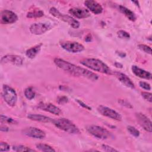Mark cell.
<instances>
[{"label":"cell","instance_id":"obj_1","mask_svg":"<svg viewBox=\"0 0 152 152\" xmlns=\"http://www.w3.org/2000/svg\"><path fill=\"white\" fill-rule=\"evenodd\" d=\"M53 62L59 69L74 77H83L91 81H96L99 79V75L96 73L60 58H55Z\"/></svg>","mask_w":152,"mask_h":152},{"label":"cell","instance_id":"obj_2","mask_svg":"<svg viewBox=\"0 0 152 152\" xmlns=\"http://www.w3.org/2000/svg\"><path fill=\"white\" fill-rule=\"evenodd\" d=\"M80 64L90 70L107 75H112L113 71L102 61L96 58H85L80 61Z\"/></svg>","mask_w":152,"mask_h":152},{"label":"cell","instance_id":"obj_3","mask_svg":"<svg viewBox=\"0 0 152 152\" xmlns=\"http://www.w3.org/2000/svg\"><path fill=\"white\" fill-rule=\"evenodd\" d=\"M57 128L70 134H78L80 130L78 126L68 119L61 118L53 119L52 122Z\"/></svg>","mask_w":152,"mask_h":152},{"label":"cell","instance_id":"obj_4","mask_svg":"<svg viewBox=\"0 0 152 152\" xmlns=\"http://www.w3.org/2000/svg\"><path fill=\"white\" fill-rule=\"evenodd\" d=\"M49 11L52 16L65 23H66L68 25L74 28H78L80 26V23L77 20L74 18L71 15L61 13L55 7H51Z\"/></svg>","mask_w":152,"mask_h":152},{"label":"cell","instance_id":"obj_5","mask_svg":"<svg viewBox=\"0 0 152 152\" xmlns=\"http://www.w3.org/2000/svg\"><path fill=\"white\" fill-rule=\"evenodd\" d=\"M2 96L5 102L11 107L15 106L17 102V94L16 91L11 87L4 84L2 86Z\"/></svg>","mask_w":152,"mask_h":152},{"label":"cell","instance_id":"obj_6","mask_svg":"<svg viewBox=\"0 0 152 152\" xmlns=\"http://www.w3.org/2000/svg\"><path fill=\"white\" fill-rule=\"evenodd\" d=\"M86 130L90 135L99 140H106L112 136L111 133L107 129L99 125H88L86 127Z\"/></svg>","mask_w":152,"mask_h":152},{"label":"cell","instance_id":"obj_7","mask_svg":"<svg viewBox=\"0 0 152 152\" xmlns=\"http://www.w3.org/2000/svg\"><path fill=\"white\" fill-rule=\"evenodd\" d=\"M59 45L61 47L65 50L72 53H77L83 52L84 50V46L78 42L65 40L60 42Z\"/></svg>","mask_w":152,"mask_h":152},{"label":"cell","instance_id":"obj_8","mask_svg":"<svg viewBox=\"0 0 152 152\" xmlns=\"http://www.w3.org/2000/svg\"><path fill=\"white\" fill-rule=\"evenodd\" d=\"M97 110L98 112L102 116L107 117L111 119L117 121H121L122 119V117L119 113L109 107L104 105H99L97 107Z\"/></svg>","mask_w":152,"mask_h":152},{"label":"cell","instance_id":"obj_9","mask_svg":"<svg viewBox=\"0 0 152 152\" xmlns=\"http://www.w3.org/2000/svg\"><path fill=\"white\" fill-rule=\"evenodd\" d=\"M21 132L23 134L25 135L26 136L34 139L42 140L44 139L46 136V133L44 131L33 126L26 127L23 129Z\"/></svg>","mask_w":152,"mask_h":152},{"label":"cell","instance_id":"obj_10","mask_svg":"<svg viewBox=\"0 0 152 152\" xmlns=\"http://www.w3.org/2000/svg\"><path fill=\"white\" fill-rule=\"evenodd\" d=\"M52 26L47 23H35L32 24L30 27L29 30L30 33L34 35H41L52 28Z\"/></svg>","mask_w":152,"mask_h":152},{"label":"cell","instance_id":"obj_11","mask_svg":"<svg viewBox=\"0 0 152 152\" xmlns=\"http://www.w3.org/2000/svg\"><path fill=\"white\" fill-rule=\"evenodd\" d=\"M135 118L138 124L147 132H152L151 121L150 119L147 117L145 115L141 112H137L135 113Z\"/></svg>","mask_w":152,"mask_h":152},{"label":"cell","instance_id":"obj_12","mask_svg":"<svg viewBox=\"0 0 152 152\" xmlns=\"http://www.w3.org/2000/svg\"><path fill=\"white\" fill-rule=\"evenodd\" d=\"M24 59L22 56L18 55L8 54L2 56L1 59V64H10L16 66H21L23 65Z\"/></svg>","mask_w":152,"mask_h":152},{"label":"cell","instance_id":"obj_13","mask_svg":"<svg viewBox=\"0 0 152 152\" xmlns=\"http://www.w3.org/2000/svg\"><path fill=\"white\" fill-rule=\"evenodd\" d=\"M18 19V15L13 11L5 10L1 11V21L4 24H10L15 23Z\"/></svg>","mask_w":152,"mask_h":152},{"label":"cell","instance_id":"obj_14","mask_svg":"<svg viewBox=\"0 0 152 152\" xmlns=\"http://www.w3.org/2000/svg\"><path fill=\"white\" fill-rule=\"evenodd\" d=\"M112 75H113L125 87L131 89L135 88L134 83L131 80V79L125 74L120 71H114L112 72Z\"/></svg>","mask_w":152,"mask_h":152},{"label":"cell","instance_id":"obj_15","mask_svg":"<svg viewBox=\"0 0 152 152\" xmlns=\"http://www.w3.org/2000/svg\"><path fill=\"white\" fill-rule=\"evenodd\" d=\"M37 107L42 110H44L55 115H59L62 112L59 107L50 103L40 102L37 104Z\"/></svg>","mask_w":152,"mask_h":152},{"label":"cell","instance_id":"obj_16","mask_svg":"<svg viewBox=\"0 0 152 152\" xmlns=\"http://www.w3.org/2000/svg\"><path fill=\"white\" fill-rule=\"evenodd\" d=\"M68 12L69 13V14L71 15L72 17H74L79 19L86 18L91 15L88 10L83 8H71L68 10Z\"/></svg>","mask_w":152,"mask_h":152},{"label":"cell","instance_id":"obj_17","mask_svg":"<svg viewBox=\"0 0 152 152\" xmlns=\"http://www.w3.org/2000/svg\"><path fill=\"white\" fill-rule=\"evenodd\" d=\"M85 6L92 13L96 15L102 13L103 8L100 4L94 0H87L84 2Z\"/></svg>","mask_w":152,"mask_h":152},{"label":"cell","instance_id":"obj_18","mask_svg":"<svg viewBox=\"0 0 152 152\" xmlns=\"http://www.w3.org/2000/svg\"><path fill=\"white\" fill-rule=\"evenodd\" d=\"M131 70H132V73L135 76H137L139 78L147 80H151L152 75H151V72H150L144 69H142L137 65H132L131 66Z\"/></svg>","mask_w":152,"mask_h":152},{"label":"cell","instance_id":"obj_19","mask_svg":"<svg viewBox=\"0 0 152 152\" xmlns=\"http://www.w3.org/2000/svg\"><path fill=\"white\" fill-rule=\"evenodd\" d=\"M27 117L30 120L43 123H52L53 121V118L40 114L29 113L27 115Z\"/></svg>","mask_w":152,"mask_h":152},{"label":"cell","instance_id":"obj_20","mask_svg":"<svg viewBox=\"0 0 152 152\" xmlns=\"http://www.w3.org/2000/svg\"><path fill=\"white\" fill-rule=\"evenodd\" d=\"M42 45H43V44L40 43H39V44L28 49L26 51V56L29 59L34 58L40 52Z\"/></svg>","mask_w":152,"mask_h":152},{"label":"cell","instance_id":"obj_21","mask_svg":"<svg viewBox=\"0 0 152 152\" xmlns=\"http://www.w3.org/2000/svg\"><path fill=\"white\" fill-rule=\"evenodd\" d=\"M118 9L119 11L122 14H123L129 20L131 21H135L137 20V16L132 11L126 8V7L121 5H119Z\"/></svg>","mask_w":152,"mask_h":152},{"label":"cell","instance_id":"obj_22","mask_svg":"<svg viewBox=\"0 0 152 152\" xmlns=\"http://www.w3.org/2000/svg\"><path fill=\"white\" fill-rule=\"evenodd\" d=\"M44 15V12L40 10V9H34L30 11H28L26 17L28 18H40Z\"/></svg>","mask_w":152,"mask_h":152},{"label":"cell","instance_id":"obj_23","mask_svg":"<svg viewBox=\"0 0 152 152\" xmlns=\"http://www.w3.org/2000/svg\"><path fill=\"white\" fill-rule=\"evenodd\" d=\"M36 147L39 151H45V152H55L56 150L50 145L44 144V143H39L36 144Z\"/></svg>","mask_w":152,"mask_h":152},{"label":"cell","instance_id":"obj_24","mask_svg":"<svg viewBox=\"0 0 152 152\" xmlns=\"http://www.w3.org/2000/svg\"><path fill=\"white\" fill-rule=\"evenodd\" d=\"M12 150L15 151H35L36 150L24 145H15L12 146Z\"/></svg>","mask_w":152,"mask_h":152},{"label":"cell","instance_id":"obj_25","mask_svg":"<svg viewBox=\"0 0 152 152\" xmlns=\"http://www.w3.org/2000/svg\"><path fill=\"white\" fill-rule=\"evenodd\" d=\"M24 94L26 98L29 100L33 99L36 95L35 91H34L33 88L31 87H27L24 91Z\"/></svg>","mask_w":152,"mask_h":152},{"label":"cell","instance_id":"obj_26","mask_svg":"<svg viewBox=\"0 0 152 152\" xmlns=\"http://www.w3.org/2000/svg\"><path fill=\"white\" fill-rule=\"evenodd\" d=\"M1 122L8 124H17L18 123L15 119L4 115H1Z\"/></svg>","mask_w":152,"mask_h":152},{"label":"cell","instance_id":"obj_27","mask_svg":"<svg viewBox=\"0 0 152 152\" xmlns=\"http://www.w3.org/2000/svg\"><path fill=\"white\" fill-rule=\"evenodd\" d=\"M126 129L131 135H132L135 138H138L140 135V131L133 126H131V125L127 126Z\"/></svg>","mask_w":152,"mask_h":152},{"label":"cell","instance_id":"obj_28","mask_svg":"<svg viewBox=\"0 0 152 152\" xmlns=\"http://www.w3.org/2000/svg\"><path fill=\"white\" fill-rule=\"evenodd\" d=\"M116 34H117L118 37L121 39L128 40V39H129L131 37L129 33L125 30H120L118 31Z\"/></svg>","mask_w":152,"mask_h":152},{"label":"cell","instance_id":"obj_29","mask_svg":"<svg viewBox=\"0 0 152 152\" xmlns=\"http://www.w3.org/2000/svg\"><path fill=\"white\" fill-rule=\"evenodd\" d=\"M137 47L142 52L149 55L151 54V48L150 46L144 44H139L138 45Z\"/></svg>","mask_w":152,"mask_h":152},{"label":"cell","instance_id":"obj_30","mask_svg":"<svg viewBox=\"0 0 152 152\" xmlns=\"http://www.w3.org/2000/svg\"><path fill=\"white\" fill-rule=\"evenodd\" d=\"M118 103L125 107H126L128 109H132L133 108V106L132 105V104L127 100L124 99H119L118 100Z\"/></svg>","mask_w":152,"mask_h":152},{"label":"cell","instance_id":"obj_31","mask_svg":"<svg viewBox=\"0 0 152 152\" xmlns=\"http://www.w3.org/2000/svg\"><path fill=\"white\" fill-rule=\"evenodd\" d=\"M141 96L147 102L151 103L152 102V98H151V93L147 92V91H142L141 93Z\"/></svg>","mask_w":152,"mask_h":152},{"label":"cell","instance_id":"obj_32","mask_svg":"<svg viewBox=\"0 0 152 152\" xmlns=\"http://www.w3.org/2000/svg\"><path fill=\"white\" fill-rule=\"evenodd\" d=\"M69 99L66 96H58L57 98V103L59 104H66L68 102Z\"/></svg>","mask_w":152,"mask_h":152},{"label":"cell","instance_id":"obj_33","mask_svg":"<svg viewBox=\"0 0 152 152\" xmlns=\"http://www.w3.org/2000/svg\"><path fill=\"white\" fill-rule=\"evenodd\" d=\"M10 149V145L6 142L1 141L0 142V151H8Z\"/></svg>","mask_w":152,"mask_h":152},{"label":"cell","instance_id":"obj_34","mask_svg":"<svg viewBox=\"0 0 152 152\" xmlns=\"http://www.w3.org/2000/svg\"><path fill=\"white\" fill-rule=\"evenodd\" d=\"M102 148L103 151H107V152H116L118 151V150L115 149V148L106 144H102Z\"/></svg>","mask_w":152,"mask_h":152},{"label":"cell","instance_id":"obj_35","mask_svg":"<svg viewBox=\"0 0 152 152\" xmlns=\"http://www.w3.org/2000/svg\"><path fill=\"white\" fill-rule=\"evenodd\" d=\"M139 86L142 88V89H144L145 90H151V86L150 84L145 81H141L139 82Z\"/></svg>","mask_w":152,"mask_h":152},{"label":"cell","instance_id":"obj_36","mask_svg":"<svg viewBox=\"0 0 152 152\" xmlns=\"http://www.w3.org/2000/svg\"><path fill=\"white\" fill-rule=\"evenodd\" d=\"M75 101L78 103V104L83 107V108L86 109H87V110H91V107L90 106H89L88 104H86L84 102H83L82 100H80V99H75Z\"/></svg>","mask_w":152,"mask_h":152},{"label":"cell","instance_id":"obj_37","mask_svg":"<svg viewBox=\"0 0 152 152\" xmlns=\"http://www.w3.org/2000/svg\"><path fill=\"white\" fill-rule=\"evenodd\" d=\"M116 53L121 58H125L126 56V53L122 51H116Z\"/></svg>","mask_w":152,"mask_h":152},{"label":"cell","instance_id":"obj_38","mask_svg":"<svg viewBox=\"0 0 152 152\" xmlns=\"http://www.w3.org/2000/svg\"><path fill=\"white\" fill-rule=\"evenodd\" d=\"M92 40V36L91 34H88L86 36V38H85V41L87 42H90Z\"/></svg>","mask_w":152,"mask_h":152},{"label":"cell","instance_id":"obj_39","mask_svg":"<svg viewBox=\"0 0 152 152\" xmlns=\"http://www.w3.org/2000/svg\"><path fill=\"white\" fill-rule=\"evenodd\" d=\"M0 129H1V131H2V132H7L9 130L7 126H6L5 125H4V126L1 125Z\"/></svg>","mask_w":152,"mask_h":152},{"label":"cell","instance_id":"obj_40","mask_svg":"<svg viewBox=\"0 0 152 152\" xmlns=\"http://www.w3.org/2000/svg\"><path fill=\"white\" fill-rule=\"evenodd\" d=\"M115 66L117 68H122L123 67V65L119 62H115V64H114Z\"/></svg>","mask_w":152,"mask_h":152},{"label":"cell","instance_id":"obj_41","mask_svg":"<svg viewBox=\"0 0 152 152\" xmlns=\"http://www.w3.org/2000/svg\"><path fill=\"white\" fill-rule=\"evenodd\" d=\"M132 3L135 4V5L138 7H140V4H139V2L138 1H131Z\"/></svg>","mask_w":152,"mask_h":152}]
</instances>
